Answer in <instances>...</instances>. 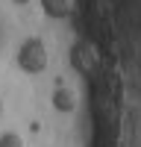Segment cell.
Instances as JSON below:
<instances>
[{"label": "cell", "instance_id": "cell-1", "mask_svg": "<svg viewBox=\"0 0 141 147\" xmlns=\"http://www.w3.org/2000/svg\"><path fill=\"white\" fill-rule=\"evenodd\" d=\"M38 9L50 21H65L74 12V0H38Z\"/></svg>", "mask_w": 141, "mask_h": 147}]
</instances>
